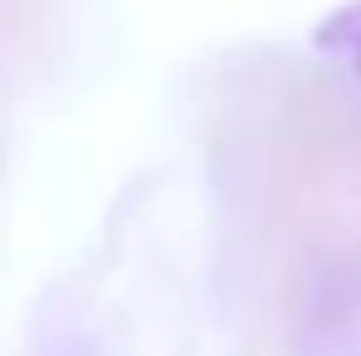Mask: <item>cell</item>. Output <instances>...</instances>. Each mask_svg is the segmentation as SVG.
I'll return each instance as SVG.
<instances>
[{
  "mask_svg": "<svg viewBox=\"0 0 361 356\" xmlns=\"http://www.w3.org/2000/svg\"><path fill=\"white\" fill-rule=\"evenodd\" d=\"M314 47L330 58H345L351 73L361 79V0H345L341 11H330L325 21L314 27Z\"/></svg>",
  "mask_w": 361,
  "mask_h": 356,
  "instance_id": "obj_1",
  "label": "cell"
}]
</instances>
